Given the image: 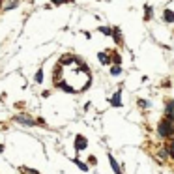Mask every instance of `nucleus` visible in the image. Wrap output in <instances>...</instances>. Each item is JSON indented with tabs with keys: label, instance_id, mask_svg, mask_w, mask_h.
Instances as JSON below:
<instances>
[{
	"label": "nucleus",
	"instance_id": "nucleus-1",
	"mask_svg": "<svg viewBox=\"0 0 174 174\" xmlns=\"http://www.w3.org/2000/svg\"><path fill=\"white\" fill-rule=\"evenodd\" d=\"M157 133H159V137H163V139H167V137L174 135V120H170V118L165 116V118H163V120L159 122Z\"/></svg>",
	"mask_w": 174,
	"mask_h": 174
},
{
	"label": "nucleus",
	"instance_id": "nucleus-2",
	"mask_svg": "<svg viewBox=\"0 0 174 174\" xmlns=\"http://www.w3.org/2000/svg\"><path fill=\"white\" fill-rule=\"evenodd\" d=\"M112 39H114L116 45H122V43H124V36H122L120 26H112Z\"/></svg>",
	"mask_w": 174,
	"mask_h": 174
},
{
	"label": "nucleus",
	"instance_id": "nucleus-3",
	"mask_svg": "<svg viewBox=\"0 0 174 174\" xmlns=\"http://www.w3.org/2000/svg\"><path fill=\"white\" fill-rule=\"evenodd\" d=\"M86 146H88V140H86L82 135H77L75 137V150H79V152H82Z\"/></svg>",
	"mask_w": 174,
	"mask_h": 174
},
{
	"label": "nucleus",
	"instance_id": "nucleus-4",
	"mask_svg": "<svg viewBox=\"0 0 174 174\" xmlns=\"http://www.w3.org/2000/svg\"><path fill=\"white\" fill-rule=\"evenodd\" d=\"M97 60H99L103 66H109V64H112V60H111V52H107V51L97 52Z\"/></svg>",
	"mask_w": 174,
	"mask_h": 174
},
{
	"label": "nucleus",
	"instance_id": "nucleus-5",
	"mask_svg": "<svg viewBox=\"0 0 174 174\" xmlns=\"http://www.w3.org/2000/svg\"><path fill=\"white\" fill-rule=\"evenodd\" d=\"M15 120H17L19 124H23V125H36V122L32 120L30 116H26V114H19V116H15Z\"/></svg>",
	"mask_w": 174,
	"mask_h": 174
},
{
	"label": "nucleus",
	"instance_id": "nucleus-6",
	"mask_svg": "<svg viewBox=\"0 0 174 174\" xmlns=\"http://www.w3.org/2000/svg\"><path fill=\"white\" fill-rule=\"evenodd\" d=\"M112 107H122V92H114V95L111 97Z\"/></svg>",
	"mask_w": 174,
	"mask_h": 174
},
{
	"label": "nucleus",
	"instance_id": "nucleus-7",
	"mask_svg": "<svg viewBox=\"0 0 174 174\" xmlns=\"http://www.w3.org/2000/svg\"><path fill=\"white\" fill-rule=\"evenodd\" d=\"M165 116L170 118V120H174V101H169L167 107H165Z\"/></svg>",
	"mask_w": 174,
	"mask_h": 174
},
{
	"label": "nucleus",
	"instance_id": "nucleus-8",
	"mask_svg": "<svg viewBox=\"0 0 174 174\" xmlns=\"http://www.w3.org/2000/svg\"><path fill=\"white\" fill-rule=\"evenodd\" d=\"M163 21H165V23H174V12L172 9H165V12H163Z\"/></svg>",
	"mask_w": 174,
	"mask_h": 174
},
{
	"label": "nucleus",
	"instance_id": "nucleus-9",
	"mask_svg": "<svg viewBox=\"0 0 174 174\" xmlns=\"http://www.w3.org/2000/svg\"><path fill=\"white\" fill-rule=\"evenodd\" d=\"M75 58H77V56H73V54H64V56L60 58V64H62V66H68V64H73Z\"/></svg>",
	"mask_w": 174,
	"mask_h": 174
},
{
	"label": "nucleus",
	"instance_id": "nucleus-10",
	"mask_svg": "<svg viewBox=\"0 0 174 174\" xmlns=\"http://www.w3.org/2000/svg\"><path fill=\"white\" fill-rule=\"evenodd\" d=\"M109 161H111V167H112V170H114L116 174H124V172L120 170V165H118V163L114 161V157H112L111 154H109Z\"/></svg>",
	"mask_w": 174,
	"mask_h": 174
},
{
	"label": "nucleus",
	"instance_id": "nucleus-11",
	"mask_svg": "<svg viewBox=\"0 0 174 174\" xmlns=\"http://www.w3.org/2000/svg\"><path fill=\"white\" fill-rule=\"evenodd\" d=\"M152 17H154V8H152V6H144V19L146 21H152Z\"/></svg>",
	"mask_w": 174,
	"mask_h": 174
},
{
	"label": "nucleus",
	"instance_id": "nucleus-12",
	"mask_svg": "<svg viewBox=\"0 0 174 174\" xmlns=\"http://www.w3.org/2000/svg\"><path fill=\"white\" fill-rule=\"evenodd\" d=\"M111 60H112V64H116V66H120V64H122V56L118 52H114V51H111Z\"/></svg>",
	"mask_w": 174,
	"mask_h": 174
},
{
	"label": "nucleus",
	"instance_id": "nucleus-13",
	"mask_svg": "<svg viewBox=\"0 0 174 174\" xmlns=\"http://www.w3.org/2000/svg\"><path fill=\"white\" fill-rule=\"evenodd\" d=\"M111 75H112V77L122 75V66H116V64H112V66H111Z\"/></svg>",
	"mask_w": 174,
	"mask_h": 174
},
{
	"label": "nucleus",
	"instance_id": "nucleus-14",
	"mask_svg": "<svg viewBox=\"0 0 174 174\" xmlns=\"http://www.w3.org/2000/svg\"><path fill=\"white\" fill-rule=\"evenodd\" d=\"M99 32L105 36H112V28L111 26H99Z\"/></svg>",
	"mask_w": 174,
	"mask_h": 174
},
{
	"label": "nucleus",
	"instance_id": "nucleus-15",
	"mask_svg": "<svg viewBox=\"0 0 174 174\" xmlns=\"http://www.w3.org/2000/svg\"><path fill=\"white\" fill-rule=\"evenodd\" d=\"M34 81H36V82H43V71H41V69H38V71H36Z\"/></svg>",
	"mask_w": 174,
	"mask_h": 174
},
{
	"label": "nucleus",
	"instance_id": "nucleus-16",
	"mask_svg": "<svg viewBox=\"0 0 174 174\" xmlns=\"http://www.w3.org/2000/svg\"><path fill=\"white\" fill-rule=\"evenodd\" d=\"M75 163L79 165V169H81V170H84V172L88 170V165H86V163H82V161H79V159H75Z\"/></svg>",
	"mask_w": 174,
	"mask_h": 174
},
{
	"label": "nucleus",
	"instance_id": "nucleus-17",
	"mask_svg": "<svg viewBox=\"0 0 174 174\" xmlns=\"http://www.w3.org/2000/svg\"><path fill=\"white\" fill-rule=\"evenodd\" d=\"M54 6H62V4H68V2H73V0H51Z\"/></svg>",
	"mask_w": 174,
	"mask_h": 174
},
{
	"label": "nucleus",
	"instance_id": "nucleus-18",
	"mask_svg": "<svg viewBox=\"0 0 174 174\" xmlns=\"http://www.w3.org/2000/svg\"><path fill=\"white\" fill-rule=\"evenodd\" d=\"M17 6H19V0H13V2H12V4H8L4 9H8V12H9V9H13V8H17Z\"/></svg>",
	"mask_w": 174,
	"mask_h": 174
},
{
	"label": "nucleus",
	"instance_id": "nucleus-19",
	"mask_svg": "<svg viewBox=\"0 0 174 174\" xmlns=\"http://www.w3.org/2000/svg\"><path fill=\"white\" fill-rule=\"evenodd\" d=\"M21 172H26V174H38V170H34V169H26V167L21 169Z\"/></svg>",
	"mask_w": 174,
	"mask_h": 174
},
{
	"label": "nucleus",
	"instance_id": "nucleus-20",
	"mask_svg": "<svg viewBox=\"0 0 174 174\" xmlns=\"http://www.w3.org/2000/svg\"><path fill=\"white\" fill-rule=\"evenodd\" d=\"M139 105H140V107H148L150 103H148L146 99H139Z\"/></svg>",
	"mask_w": 174,
	"mask_h": 174
},
{
	"label": "nucleus",
	"instance_id": "nucleus-21",
	"mask_svg": "<svg viewBox=\"0 0 174 174\" xmlns=\"http://www.w3.org/2000/svg\"><path fill=\"white\" fill-rule=\"evenodd\" d=\"M2 152H4V144H0V154H2Z\"/></svg>",
	"mask_w": 174,
	"mask_h": 174
},
{
	"label": "nucleus",
	"instance_id": "nucleus-22",
	"mask_svg": "<svg viewBox=\"0 0 174 174\" xmlns=\"http://www.w3.org/2000/svg\"><path fill=\"white\" fill-rule=\"evenodd\" d=\"M0 8H2V0H0Z\"/></svg>",
	"mask_w": 174,
	"mask_h": 174
}]
</instances>
